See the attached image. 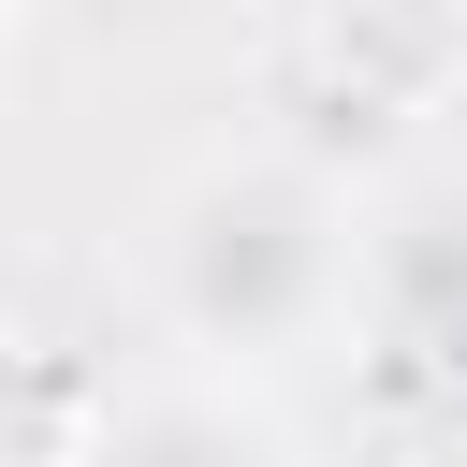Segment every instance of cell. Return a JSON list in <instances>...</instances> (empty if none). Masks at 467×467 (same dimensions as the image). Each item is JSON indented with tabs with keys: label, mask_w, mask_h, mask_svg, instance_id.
Masks as SVG:
<instances>
[{
	"label": "cell",
	"mask_w": 467,
	"mask_h": 467,
	"mask_svg": "<svg viewBox=\"0 0 467 467\" xmlns=\"http://www.w3.org/2000/svg\"><path fill=\"white\" fill-rule=\"evenodd\" d=\"M175 306L219 350H263L321 306V190L306 175H204L175 204Z\"/></svg>",
	"instance_id": "6da1fadb"
}]
</instances>
